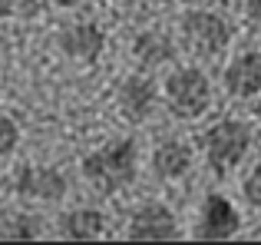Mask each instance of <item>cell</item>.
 Wrapping results in <instances>:
<instances>
[{"label": "cell", "instance_id": "1", "mask_svg": "<svg viewBox=\"0 0 261 245\" xmlns=\"http://www.w3.org/2000/svg\"><path fill=\"white\" fill-rule=\"evenodd\" d=\"M86 182L96 186L99 192L113 195L119 189H126L129 182L136 179V169H139V153H136L133 139H113L102 149H93V153L83 156L80 162Z\"/></svg>", "mask_w": 261, "mask_h": 245}, {"label": "cell", "instance_id": "2", "mask_svg": "<svg viewBox=\"0 0 261 245\" xmlns=\"http://www.w3.org/2000/svg\"><path fill=\"white\" fill-rule=\"evenodd\" d=\"M198 146L205 153L208 169L222 179L231 169H238L245 162V156L251 153V126L235 116L215 119L202 136H198Z\"/></svg>", "mask_w": 261, "mask_h": 245}, {"label": "cell", "instance_id": "3", "mask_svg": "<svg viewBox=\"0 0 261 245\" xmlns=\"http://www.w3.org/2000/svg\"><path fill=\"white\" fill-rule=\"evenodd\" d=\"M162 100H166V110L175 119H198L212 103L208 73L198 70V66H178V70H172V77L166 80Z\"/></svg>", "mask_w": 261, "mask_h": 245}, {"label": "cell", "instance_id": "4", "mask_svg": "<svg viewBox=\"0 0 261 245\" xmlns=\"http://www.w3.org/2000/svg\"><path fill=\"white\" fill-rule=\"evenodd\" d=\"M182 43L198 57H218L231 43V23L218 10H189L182 17Z\"/></svg>", "mask_w": 261, "mask_h": 245}, {"label": "cell", "instance_id": "5", "mask_svg": "<svg viewBox=\"0 0 261 245\" xmlns=\"http://www.w3.org/2000/svg\"><path fill=\"white\" fill-rule=\"evenodd\" d=\"M192 232H195V239H205V242L231 239V235L242 232V215L225 195H208L202 202V209H198V219Z\"/></svg>", "mask_w": 261, "mask_h": 245}, {"label": "cell", "instance_id": "6", "mask_svg": "<svg viewBox=\"0 0 261 245\" xmlns=\"http://www.w3.org/2000/svg\"><path fill=\"white\" fill-rule=\"evenodd\" d=\"M57 46L63 57L76 60V63H96L99 53L106 50V33L93 20H80V23H66L57 37Z\"/></svg>", "mask_w": 261, "mask_h": 245}, {"label": "cell", "instance_id": "7", "mask_svg": "<svg viewBox=\"0 0 261 245\" xmlns=\"http://www.w3.org/2000/svg\"><path fill=\"white\" fill-rule=\"evenodd\" d=\"M17 192L33 202H60L66 195V176L53 166H20L13 179Z\"/></svg>", "mask_w": 261, "mask_h": 245}, {"label": "cell", "instance_id": "8", "mask_svg": "<svg viewBox=\"0 0 261 245\" xmlns=\"http://www.w3.org/2000/svg\"><path fill=\"white\" fill-rule=\"evenodd\" d=\"M116 100H119V113L129 122H146L155 113V106H159V90H155L152 77H146V73H133V77H126L119 83Z\"/></svg>", "mask_w": 261, "mask_h": 245}, {"label": "cell", "instance_id": "9", "mask_svg": "<svg viewBox=\"0 0 261 245\" xmlns=\"http://www.w3.org/2000/svg\"><path fill=\"white\" fill-rule=\"evenodd\" d=\"M178 235V222L172 215V209L162 206V202H142L133 212L129 222V239L136 242H166Z\"/></svg>", "mask_w": 261, "mask_h": 245}, {"label": "cell", "instance_id": "10", "mask_svg": "<svg viewBox=\"0 0 261 245\" xmlns=\"http://www.w3.org/2000/svg\"><path fill=\"white\" fill-rule=\"evenodd\" d=\"M225 90L235 100L261 96V50H242L225 66Z\"/></svg>", "mask_w": 261, "mask_h": 245}, {"label": "cell", "instance_id": "11", "mask_svg": "<svg viewBox=\"0 0 261 245\" xmlns=\"http://www.w3.org/2000/svg\"><path fill=\"white\" fill-rule=\"evenodd\" d=\"M192 162H195L192 159V146L182 139H162L152 149V173L166 182H175L182 176H189Z\"/></svg>", "mask_w": 261, "mask_h": 245}, {"label": "cell", "instance_id": "12", "mask_svg": "<svg viewBox=\"0 0 261 245\" xmlns=\"http://www.w3.org/2000/svg\"><path fill=\"white\" fill-rule=\"evenodd\" d=\"M133 57L142 70H155L175 60V40L162 30H142L133 40Z\"/></svg>", "mask_w": 261, "mask_h": 245}, {"label": "cell", "instance_id": "13", "mask_svg": "<svg viewBox=\"0 0 261 245\" xmlns=\"http://www.w3.org/2000/svg\"><path fill=\"white\" fill-rule=\"evenodd\" d=\"M57 232L63 239H73V242H89V239H99L106 232V215L99 209H70L57 219Z\"/></svg>", "mask_w": 261, "mask_h": 245}, {"label": "cell", "instance_id": "14", "mask_svg": "<svg viewBox=\"0 0 261 245\" xmlns=\"http://www.w3.org/2000/svg\"><path fill=\"white\" fill-rule=\"evenodd\" d=\"M40 222L33 215H10L4 222V239H37Z\"/></svg>", "mask_w": 261, "mask_h": 245}, {"label": "cell", "instance_id": "15", "mask_svg": "<svg viewBox=\"0 0 261 245\" xmlns=\"http://www.w3.org/2000/svg\"><path fill=\"white\" fill-rule=\"evenodd\" d=\"M40 13V0H0V17L7 20H33Z\"/></svg>", "mask_w": 261, "mask_h": 245}, {"label": "cell", "instance_id": "16", "mask_svg": "<svg viewBox=\"0 0 261 245\" xmlns=\"http://www.w3.org/2000/svg\"><path fill=\"white\" fill-rule=\"evenodd\" d=\"M17 146H20V126L10 116L0 113V159L13 156V149H17Z\"/></svg>", "mask_w": 261, "mask_h": 245}, {"label": "cell", "instance_id": "17", "mask_svg": "<svg viewBox=\"0 0 261 245\" xmlns=\"http://www.w3.org/2000/svg\"><path fill=\"white\" fill-rule=\"evenodd\" d=\"M242 192H245V199H248L255 209H261V159L255 162V166H251V173L245 176Z\"/></svg>", "mask_w": 261, "mask_h": 245}, {"label": "cell", "instance_id": "18", "mask_svg": "<svg viewBox=\"0 0 261 245\" xmlns=\"http://www.w3.org/2000/svg\"><path fill=\"white\" fill-rule=\"evenodd\" d=\"M245 20H248V27L261 37V0H248L245 4Z\"/></svg>", "mask_w": 261, "mask_h": 245}, {"label": "cell", "instance_id": "19", "mask_svg": "<svg viewBox=\"0 0 261 245\" xmlns=\"http://www.w3.org/2000/svg\"><path fill=\"white\" fill-rule=\"evenodd\" d=\"M53 7H60V10H80V7H86L89 0H50Z\"/></svg>", "mask_w": 261, "mask_h": 245}, {"label": "cell", "instance_id": "20", "mask_svg": "<svg viewBox=\"0 0 261 245\" xmlns=\"http://www.w3.org/2000/svg\"><path fill=\"white\" fill-rule=\"evenodd\" d=\"M255 116H258V122H261V103H258V106H255Z\"/></svg>", "mask_w": 261, "mask_h": 245}]
</instances>
